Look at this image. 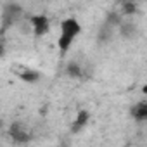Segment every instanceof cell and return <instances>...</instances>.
<instances>
[{
  "label": "cell",
  "instance_id": "6da1fadb",
  "mask_svg": "<svg viewBox=\"0 0 147 147\" xmlns=\"http://www.w3.org/2000/svg\"><path fill=\"white\" fill-rule=\"evenodd\" d=\"M82 33V23L76 19V18H66L61 21V26H59V36H57V49L61 54H66L73 42H75V38Z\"/></svg>",
  "mask_w": 147,
  "mask_h": 147
},
{
  "label": "cell",
  "instance_id": "7a4b0ae2",
  "mask_svg": "<svg viewBox=\"0 0 147 147\" xmlns=\"http://www.w3.org/2000/svg\"><path fill=\"white\" fill-rule=\"evenodd\" d=\"M31 31L35 36H45L50 31V18L47 14H33L30 16Z\"/></svg>",
  "mask_w": 147,
  "mask_h": 147
},
{
  "label": "cell",
  "instance_id": "3957f363",
  "mask_svg": "<svg viewBox=\"0 0 147 147\" xmlns=\"http://www.w3.org/2000/svg\"><path fill=\"white\" fill-rule=\"evenodd\" d=\"M9 135H11V138L14 140V142H18V144H24V142H28L30 138H31V135L26 131V128L21 125V123H12V125H9Z\"/></svg>",
  "mask_w": 147,
  "mask_h": 147
},
{
  "label": "cell",
  "instance_id": "277c9868",
  "mask_svg": "<svg viewBox=\"0 0 147 147\" xmlns=\"http://www.w3.org/2000/svg\"><path fill=\"white\" fill-rule=\"evenodd\" d=\"M88 121H90V113H88L87 109L78 111L76 118L73 119V123H71V133H78V131H82V130L88 125Z\"/></svg>",
  "mask_w": 147,
  "mask_h": 147
},
{
  "label": "cell",
  "instance_id": "5b68a950",
  "mask_svg": "<svg viewBox=\"0 0 147 147\" xmlns=\"http://www.w3.org/2000/svg\"><path fill=\"white\" fill-rule=\"evenodd\" d=\"M131 116H133V119H137V121H145L147 119V102L145 100H140V102H137L133 107H131Z\"/></svg>",
  "mask_w": 147,
  "mask_h": 147
},
{
  "label": "cell",
  "instance_id": "8992f818",
  "mask_svg": "<svg viewBox=\"0 0 147 147\" xmlns=\"http://www.w3.org/2000/svg\"><path fill=\"white\" fill-rule=\"evenodd\" d=\"M21 80H23L24 83H36V82L40 80V73L35 71V69H24V71L21 73Z\"/></svg>",
  "mask_w": 147,
  "mask_h": 147
},
{
  "label": "cell",
  "instance_id": "52a82bcc",
  "mask_svg": "<svg viewBox=\"0 0 147 147\" xmlns=\"http://www.w3.org/2000/svg\"><path fill=\"white\" fill-rule=\"evenodd\" d=\"M66 73L69 76H73V78H80L82 76V66L78 64V62H67V66H66Z\"/></svg>",
  "mask_w": 147,
  "mask_h": 147
},
{
  "label": "cell",
  "instance_id": "ba28073f",
  "mask_svg": "<svg viewBox=\"0 0 147 147\" xmlns=\"http://www.w3.org/2000/svg\"><path fill=\"white\" fill-rule=\"evenodd\" d=\"M123 11H125V14H133L137 11V5L133 2H125L123 4Z\"/></svg>",
  "mask_w": 147,
  "mask_h": 147
},
{
  "label": "cell",
  "instance_id": "9c48e42d",
  "mask_svg": "<svg viewBox=\"0 0 147 147\" xmlns=\"http://www.w3.org/2000/svg\"><path fill=\"white\" fill-rule=\"evenodd\" d=\"M4 52H5V47H4V43H2V42H0V57L4 55Z\"/></svg>",
  "mask_w": 147,
  "mask_h": 147
},
{
  "label": "cell",
  "instance_id": "30bf717a",
  "mask_svg": "<svg viewBox=\"0 0 147 147\" xmlns=\"http://www.w3.org/2000/svg\"><path fill=\"white\" fill-rule=\"evenodd\" d=\"M0 128H2V121H0Z\"/></svg>",
  "mask_w": 147,
  "mask_h": 147
}]
</instances>
